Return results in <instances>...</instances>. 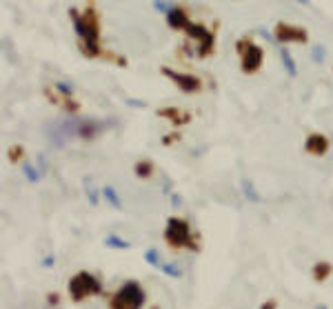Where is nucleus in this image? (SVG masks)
I'll use <instances>...</instances> for the list:
<instances>
[{"label": "nucleus", "instance_id": "1", "mask_svg": "<svg viewBox=\"0 0 333 309\" xmlns=\"http://www.w3.org/2000/svg\"><path fill=\"white\" fill-rule=\"evenodd\" d=\"M69 18H71V25H74L76 36H78L80 51H83L87 58H98V56H102L100 20H98L96 9L87 7V9H83V12H78L76 7H71L69 9Z\"/></svg>", "mask_w": 333, "mask_h": 309}, {"label": "nucleus", "instance_id": "2", "mask_svg": "<svg viewBox=\"0 0 333 309\" xmlns=\"http://www.w3.org/2000/svg\"><path fill=\"white\" fill-rule=\"evenodd\" d=\"M238 56H240V69H242L244 74H255V71L262 69L264 51H262V47H258L253 40L240 38L238 40Z\"/></svg>", "mask_w": 333, "mask_h": 309}, {"label": "nucleus", "instance_id": "3", "mask_svg": "<svg viewBox=\"0 0 333 309\" xmlns=\"http://www.w3.org/2000/svg\"><path fill=\"white\" fill-rule=\"evenodd\" d=\"M142 305H145V291L136 280L125 282L111 300L114 309H140Z\"/></svg>", "mask_w": 333, "mask_h": 309}, {"label": "nucleus", "instance_id": "4", "mask_svg": "<svg viewBox=\"0 0 333 309\" xmlns=\"http://www.w3.org/2000/svg\"><path fill=\"white\" fill-rule=\"evenodd\" d=\"M165 238L171 247H189V249H196V245H193V240H191V227H189V223L182 218H176V216L167 220Z\"/></svg>", "mask_w": 333, "mask_h": 309}, {"label": "nucleus", "instance_id": "5", "mask_svg": "<svg viewBox=\"0 0 333 309\" xmlns=\"http://www.w3.org/2000/svg\"><path fill=\"white\" fill-rule=\"evenodd\" d=\"M102 285L100 280L89 271H78L74 278L69 280V293L74 300H83L87 296H94V293H100Z\"/></svg>", "mask_w": 333, "mask_h": 309}, {"label": "nucleus", "instance_id": "6", "mask_svg": "<svg viewBox=\"0 0 333 309\" xmlns=\"http://www.w3.org/2000/svg\"><path fill=\"white\" fill-rule=\"evenodd\" d=\"M187 36L191 40H196V51H198L200 58H207V56L213 54V47H216V36L209 32L204 25L191 23V27L187 29Z\"/></svg>", "mask_w": 333, "mask_h": 309}, {"label": "nucleus", "instance_id": "7", "mask_svg": "<svg viewBox=\"0 0 333 309\" xmlns=\"http://www.w3.org/2000/svg\"><path fill=\"white\" fill-rule=\"evenodd\" d=\"M160 74L165 76V78H169L173 82V85L178 87V89L182 91V94H196V91H200V87H202V82H200V78H196L193 74H184V71H176L171 69V67H162Z\"/></svg>", "mask_w": 333, "mask_h": 309}, {"label": "nucleus", "instance_id": "8", "mask_svg": "<svg viewBox=\"0 0 333 309\" xmlns=\"http://www.w3.org/2000/svg\"><path fill=\"white\" fill-rule=\"evenodd\" d=\"M273 36L282 45H289V43L304 45L309 40V34H306L304 27H298V25H291V23H278L273 29Z\"/></svg>", "mask_w": 333, "mask_h": 309}, {"label": "nucleus", "instance_id": "9", "mask_svg": "<svg viewBox=\"0 0 333 309\" xmlns=\"http://www.w3.org/2000/svg\"><path fill=\"white\" fill-rule=\"evenodd\" d=\"M167 25L171 29H176V32H187L189 27H191V18H189V14L184 12L182 7H178V5H173L171 12L167 14Z\"/></svg>", "mask_w": 333, "mask_h": 309}, {"label": "nucleus", "instance_id": "10", "mask_svg": "<svg viewBox=\"0 0 333 309\" xmlns=\"http://www.w3.org/2000/svg\"><path fill=\"white\" fill-rule=\"evenodd\" d=\"M304 149L311 156H324L329 151V138L322 136V133H311L304 142Z\"/></svg>", "mask_w": 333, "mask_h": 309}, {"label": "nucleus", "instance_id": "11", "mask_svg": "<svg viewBox=\"0 0 333 309\" xmlns=\"http://www.w3.org/2000/svg\"><path fill=\"white\" fill-rule=\"evenodd\" d=\"M240 189H242V196L249 200V203H262V196H260L258 187H255V183L251 178H240Z\"/></svg>", "mask_w": 333, "mask_h": 309}, {"label": "nucleus", "instance_id": "12", "mask_svg": "<svg viewBox=\"0 0 333 309\" xmlns=\"http://www.w3.org/2000/svg\"><path fill=\"white\" fill-rule=\"evenodd\" d=\"M280 63H282V69L286 71L289 78H295V76H298V65H295V58L291 56V51L286 47H280Z\"/></svg>", "mask_w": 333, "mask_h": 309}, {"label": "nucleus", "instance_id": "13", "mask_svg": "<svg viewBox=\"0 0 333 309\" xmlns=\"http://www.w3.org/2000/svg\"><path fill=\"white\" fill-rule=\"evenodd\" d=\"M102 198L107 200V203L111 205V207L114 209H118V212H120L122 209V200H120V194H118V189L114 187V185H105V187H102Z\"/></svg>", "mask_w": 333, "mask_h": 309}, {"label": "nucleus", "instance_id": "14", "mask_svg": "<svg viewBox=\"0 0 333 309\" xmlns=\"http://www.w3.org/2000/svg\"><path fill=\"white\" fill-rule=\"evenodd\" d=\"M105 247H111V249H129L131 243L129 240H125V238H120V236H116V234H109V236H105Z\"/></svg>", "mask_w": 333, "mask_h": 309}, {"label": "nucleus", "instance_id": "15", "mask_svg": "<svg viewBox=\"0 0 333 309\" xmlns=\"http://www.w3.org/2000/svg\"><path fill=\"white\" fill-rule=\"evenodd\" d=\"M133 172H136V176L142 178V180L151 178V174H153V163H151V161H140V163H136Z\"/></svg>", "mask_w": 333, "mask_h": 309}, {"label": "nucleus", "instance_id": "16", "mask_svg": "<svg viewBox=\"0 0 333 309\" xmlns=\"http://www.w3.org/2000/svg\"><path fill=\"white\" fill-rule=\"evenodd\" d=\"M85 192H87V200H89V205L91 207H96L98 205V200H100V194L98 189L94 187V183H91V178H85Z\"/></svg>", "mask_w": 333, "mask_h": 309}, {"label": "nucleus", "instance_id": "17", "mask_svg": "<svg viewBox=\"0 0 333 309\" xmlns=\"http://www.w3.org/2000/svg\"><path fill=\"white\" fill-rule=\"evenodd\" d=\"M23 174H25V178L29 180V183H38L40 178H43V172H40L36 165L32 163H23Z\"/></svg>", "mask_w": 333, "mask_h": 309}, {"label": "nucleus", "instance_id": "18", "mask_svg": "<svg viewBox=\"0 0 333 309\" xmlns=\"http://www.w3.org/2000/svg\"><path fill=\"white\" fill-rule=\"evenodd\" d=\"M158 271H162V274L169 276V278H180L182 276V269L176 265V262H162Z\"/></svg>", "mask_w": 333, "mask_h": 309}, {"label": "nucleus", "instance_id": "19", "mask_svg": "<svg viewBox=\"0 0 333 309\" xmlns=\"http://www.w3.org/2000/svg\"><path fill=\"white\" fill-rule=\"evenodd\" d=\"M160 116L171 118L173 125H180V122H187V120H189V116H187V114H180L178 109H165V111H160Z\"/></svg>", "mask_w": 333, "mask_h": 309}, {"label": "nucleus", "instance_id": "20", "mask_svg": "<svg viewBox=\"0 0 333 309\" xmlns=\"http://www.w3.org/2000/svg\"><path fill=\"white\" fill-rule=\"evenodd\" d=\"M145 260L149 262L151 267H156V269H160V265H162V258H160V254H158V249H147Z\"/></svg>", "mask_w": 333, "mask_h": 309}, {"label": "nucleus", "instance_id": "21", "mask_svg": "<svg viewBox=\"0 0 333 309\" xmlns=\"http://www.w3.org/2000/svg\"><path fill=\"white\" fill-rule=\"evenodd\" d=\"M329 274H331V265H329V262H317L315 269H313V276L317 278V280H324Z\"/></svg>", "mask_w": 333, "mask_h": 309}, {"label": "nucleus", "instance_id": "22", "mask_svg": "<svg viewBox=\"0 0 333 309\" xmlns=\"http://www.w3.org/2000/svg\"><path fill=\"white\" fill-rule=\"evenodd\" d=\"M54 89L58 91V94H63V96H74V85L67 82V80H56Z\"/></svg>", "mask_w": 333, "mask_h": 309}, {"label": "nucleus", "instance_id": "23", "mask_svg": "<svg viewBox=\"0 0 333 309\" xmlns=\"http://www.w3.org/2000/svg\"><path fill=\"white\" fill-rule=\"evenodd\" d=\"M311 60L317 65H322L326 60V49H324V45H315L313 51H311Z\"/></svg>", "mask_w": 333, "mask_h": 309}, {"label": "nucleus", "instance_id": "24", "mask_svg": "<svg viewBox=\"0 0 333 309\" xmlns=\"http://www.w3.org/2000/svg\"><path fill=\"white\" fill-rule=\"evenodd\" d=\"M171 7H173V5L167 3V0H153V9H156V12H160V14H165V16L171 12Z\"/></svg>", "mask_w": 333, "mask_h": 309}, {"label": "nucleus", "instance_id": "25", "mask_svg": "<svg viewBox=\"0 0 333 309\" xmlns=\"http://www.w3.org/2000/svg\"><path fill=\"white\" fill-rule=\"evenodd\" d=\"M125 105L131 107V109H142V107H145V100H140V98H127Z\"/></svg>", "mask_w": 333, "mask_h": 309}, {"label": "nucleus", "instance_id": "26", "mask_svg": "<svg viewBox=\"0 0 333 309\" xmlns=\"http://www.w3.org/2000/svg\"><path fill=\"white\" fill-rule=\"evenodd\" d=\"M36 167H38L43 174H47V158H45V153H38V158H36Z\"/></svg>", "mask_w": 333, "mask_h": 309}, {"label": "nucleus", "instance_id": "27", "mask_svg": "<svg viewBox=\"0 0 333 309\" xmlns=\"http://www.w3.org/2000/svg\"><path fill=\"white\" fill-rule=\"evenodd\" d=\"M54 265H56V256L54 254H47L43 258V267H47V269H49V267H54Z\"/></svg>", "mask_w": 333, "mask_h": 309}, {"label": "nucleus", "instance_id": "28", "mask_svg": "<svg viewBox=\"0 0 333 309\" xmlns=\"http://www.w3.org/2000/svg\"><path fill=\"white\" fill-rule=\"evenodd\" d=\"M171 205H173V207H180V205H182V198H180L178 194H171Z\"/></svg>", "mask_w": 333, "mask_h": 309}, {"label": "nucleus", "instance_id": "29", "mask_svg": "<svg viewBox=\"0 0 333 309\" xmlns=\"http://www.w3.org/2000/svg\"><path fill=\"white\" fill-rule=\"evenodd\" d=\"M20 153H23V149H20V147H12V151H9V156H12L14 161H16V158H20Z\"/></svg>", "mask_w": 333, "mask_h": 309}, {"label": "nucleus", "instance_id": "30", "mask_svg": "<svg viewBox=\"0 0 333 309\" xmlns=\"http://www.w3.org/2000/svg\"><path fill=\"white\" fill-rule=\"evenodd\" d=\"M295 3L302 5V7H309V5H311V0H295Z\"/></svg>", "mask_w": 333, "mask_h": 309}, {"label": "nucleus", "instance_id": "31", "mask_svg": "<svg viewBox=\"0 0 333 309\" xmlns=\"http://www.w3.org/2000/svg\"><path fill=\"white\" fill-rule=\"evenodd\" d=\"M315 309H326V305H317Z\"/></svg>", "mask_w": 333, "mask_h": 309}]
</instances>
